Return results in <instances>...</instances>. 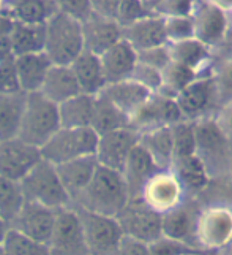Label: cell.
<instances>
[{
	"instance_id": "cell-54",
	"label": "cell",
	"mask_w": 232,
	"mask_h": 255,
	"mask_svg": "<svg viewBox=\"0 0 232 255\" xmlns=\"http://www.w3.org/2000/svg\"><path fill=\"white\" fill-rule=\"evenodd\" d=\"M209 2H212L213 5H217L220 8H223L225 11H231V8H232V0H209Z\"/></svg>"
},
{
	"instance_id": "cell-44",
	"label": "cell",
	"mask_w": 232,
	"mask_h": 255,
	"mask_svg": "<svg viewBox=\"0 0 232 255\" xmlns=\"http://www.w3.org/2000/svg\"><path fill=\"white\" fill-rule=\"evenodd\" d=\"M130 78L133 81L139 83L141 86H144L152 94H155L161 89V70H156L154 67L138 62Z\"/></svg>"
},
{
	"instance_id": "cell-13",
	"label": "cell",
	"mask_w": 232,
	"mask_h": 255,
	"mask_svg": "<svg viewBox=\"0 0 232 255\" xmlns=\"http://www.w3.org/2000/svg\"><path fill=\"white\" fill-rule=\"evenodd\" d=\"M196 241L201 251L225 249L232 241V209L213 206L202 211L198 221Z\"/></svg>"
},
{
	"instance_id": "cell-31",
	"label": "cell",
	"mask_w": 232,
	"mask_h": 255,
	"mask_svg": "<svg viewBox=\"0 0 232 255\" xmlns=\"http://www.w3.org/2000/svg\"><path fill=\"white\" fill-rule=\"evenodd\" d=\"M139 144L150 154L161 170H169L174 160L171 127H156L139 133Z\"/></svg>"
},
{
	"instance_id": "cell-22",
	"label": "cell",
	"mask_w": 232,
	"mask_h": 255,
	"mask_svg": "<svg viewBox=\"0 0 232 255\" xmlns=\"http://www.w3.org/2000/svg\"><path fill=\"white\" fill-rule=\"evenodd\" d=\"M169 170L177 178L185 197H196L210 186L212 176L198 154L174 159Z\"/></svg>"
},
{
	"instance_id": "cell-12",
	"label": "cell",
	"mask_w": 232,
	"mask_h": 255,
	"mask_svg": "<svg viewBox=\"0 0 232 255\" xmlns=\"http://www.w3.org/2000/svg\"><path fill=\"white\" fill-rule=\"evenodd\" d=\"M194 135H196V154L201 157L204 165L207 166L210 176L213 170L229 160L231 144L228 138L218 128L213 116L194 121Z\"/></svg>"
},
{
	"instance_id": "cell-59",
	"label": "cell",
	"mask_w": 232,
	"mask_h": 255,
	"mask_svg": "<svg viewBox=\"0 0 232 255\" xmlns=\"http://www.w3.org/2000/svg\"><path fill=\"white\" fill-rule=\"evenodd\" d=\"M185 255H205L202 251H193V252H188V254H185Z\"/></svg>"
},
{
	"instance_id": "cell-2",
	"label": "cell",
	"mask_w": 232,
	"mask_h": 255,
	"mask_svg": "<svg viewBox=\"0 0 232 255\" xmlns=\"http://www.w3.org/2000/svg\"><path fill=\"white\" fill-rule=\"evenodd\" d=\"M60 128L59 107L40 92L25 94L17 138L41 147Z\"/></svg>"
},
{
	"instance_id": "cell-50",
	"label": "cell",
	"mask_w": 232,
	"mask_h": 255,
	"mask_svg": "<svg viewBox=\"0 0 232 255\" xmlns=\"http://www.w3.org/2000/svg\"><path fill=\"white\" fill-rule=\"evenodd\" d=\"M112 255H149V249L147 244L128 238V236H123L117 249L112 252Z\"/></svg>"
},
{
	"instance_id": "cell-47",
	"label": "cell",
	"mask_w": 232,
	"mask_h": 255,
	"mask_svg": "<svg viewBox=\"0 0 232 255\" xmlns=\"http://www.w3.org/2000/svg\"><path fill=\"white\" fill-rule=\"evenodd\" d=\"M21 92L17 83L14 57H8L0 60V94H16Z\"/></svg>"
},
{
	"instance_id": "cell-7",
	"label": "cell",
	"mask_w": 232,
	"mask_h": 255,
	"mask_svg": "<svg viewBox=\"0 0 232 255\" xmlns=\"http://www.w3.org/2000/svg\"><path fill=\"white\" fill-rule=\"evenodd\" d=\"M175 103L182 113V118L186 121L194 122L213 116L220 107V99L212 73L199 75L191 81L182 92L177 94Z\"/></svg>"
},
{
	"instance_id": "cell-33",
	"label": "cell",
	"mask_w": 232,
	"mask_h": 255,
	"mask_svg": "<svg viewBox=\"0 0 232 255\" xmlns=\"http://www.w3.org/2000/svg\"><path fill=\"white\" fill-rule=\"evenodd\" d=\"M8 40H10L13 57L41 52L44 49V25H32L13 21Z\"/></svg>"
},
{
	"instance_id": "cell-40",
	"label": "cell",
	"mask_w": 232,
	"mask_h": 255,
	"mask_svg": "<svg viewBox=\"0 0 232 255\" xmlns=\"http://www.w3.org/2000/svg\"><path fill=\"white\" fill-rule=\"evenodd\" d=\"M164 32L167 43L183 41L194 38V27L191 16H177V17H163Z\"/></svg>"
},
{
	"instance_id": "cell-6",
	"label": "cell",
	"mask_w": 232,
	"mask_h": 255,
	"mask_svg": "<svg viewBox=\"0 0 232 255\" xmlns=\"http://www.w3.org/2000/svg\"><path fill=\"white\" fill-rule=\"evenodd\" d=\"M73 208L82 227L88 255H112L125 236L117 219L90 213L77 206Z\"/></svg>"
},
{
	"instance_id": "cell-9",
	"label": "cell",
	"mask_w": 232,
	"mask_h": 255,
	"mask_svg": "<svg viewBox=\"0 0 232 255\" xmlns=\"http://www.w3.org/2000/svg\"><path fill=\"white\" fill-rule=\"evenodd\" d=\"M49 255H88L82 227L73 206L56 211V221L46 243Z\"/></svg>"
},
{
	"instance_id": "cell-60",
	"label": "cell",
	"mask_w": 232,
	"mask_h": 255,
	"mask_svg": "<svg viewBox=\"0 0 232 255\" xmlns=\"http://www.w3.org/2000/svg\"><path fill=\"white\" fill-rule=\"evenodd\" d=\"M0 255H5L3 254V249H2V244H0Z\"/></svg>"
},
{
	"instance_id": "cell-30",
	"label": "cell",
	"mask_w": 232,
	"mask_h": 255,
	"mask_svg": "<svg viewBox=\"0 0 232 255\" xmlns=\"http://www.w3.org/2000/svg\"><path fill=\"white\" fill-rule=\"evenodd\" d=\"M56 13L54 0H8V16L14 22L44 25Z\"/></svg>"
},
{
	"instance_id": "cell-3",
	"label": "cell",
	"mask_w": 232,
	"mask_h": 255,
	"mask_svg": "<svg viewBox=\"0 0 232 255\" xmlns=\"http://www.w3.org/2000/svg\"><path fill=\"white\" fill-rule=\"evenodd\" d=\"M84 51L82 24L57 11L44 24V49L52 65H70Z\"/></svg>"
},
{
	"instance_id": "cell-16",
	"label": "cell",
	"mask_w": 232,
	"mask_h": 255,
	"mask_svg": "<svg viewBox=\"0 0 232 255\" xmlns=\"http://www.w3.org/2000/svg\"><path fill=\"white\" fill-rule=\"evenodd\" d=\"M41 160L40 147L11 138L0 143V176L19 182Z\"/></svg>"
},
{
	"instance_id": "cell-4",
	"label": "cell",
	"mask_w": 232,
	"mask_h": 255,
	"mask_svg": "<svg viewBox=\"0 0 232 255\" xmlns=\"http://www.w3.org/2000/svg\"><path fill=\"white\" fill-rule=\"evenodd\" d=\"M19 184L25 201H33L56 211L71 206V200L59 179L56 165L46 160L41 159Z\"/></svg>"
},
{
	"instance_id": "cell-27",
	"label": "cell",
	"mask_w": 232,
	"mask_h": 255,
	"mask_svg": "<svg viewBox=\"0 0 232 255\" xmlns=\"http://www.w3.org/2000/svg\"><path fill=\"white\" fill-rule=\"evenodd\" d=\"M38 92L56 105L82 94L70 65H51Z\"/></svg>"
},
{
	"instance_id": "cell-57",
	"label": "cell",
	"mask_w": 232,
	"mask_h": 255,
	"mask_svg": "<svg viewBox=\"0 0 232 255\" xmlns=\"http://www.w3.org/2000/svg\"><path fill=\"white\" fill-rule=\"evenodd\" d=\"M161 2V0H146V5H147V8H149V11L152 10V8H154L156 3H159Z\"/></svg>"
},
{
	"instance_id": "cell-24",
	"label": "cell",
	"mask_w": 232,
	"mask_h": 255,
	"mask_svg": "<svg viewBox=\"0 0 232 255\" xmlns=\"http://www.w3.org/2000/svg\"><path fill=\"white\" fill-rule=\"evenodd\" d=\"M171 62L191 68L198 75L212 73V49L196 38L167 43Z\"/></svg>"
},
{
	"instance_id": "cell-37",
	"label": "cell",
	"mask_w": 232,
	"mask_h": 255,
	"mask_svg": "<svg viewBox=\"0 0 232 255\" xmlns=\"http://www.w3.org/2000/svg\"><path fill=\"white\" fill-rule=\"evenodd\" d=\"M24 201L21 184L0 176V217L8 224V227L19 213Z\"/></svg>"
},
{
	"instance_id": "cell-28",
	"label": "cell",
	"mask_w": 232,
	"mask_h": 255,
	"mask_svg": "<svg viewBox=\"0 0 232 255\" xmlns=\"http://www.w3.org/2000/svg\"><path fill=\"white\" fill-rule=\"evenodd\" d=\"M100 94H103L114 107H117L123 114H127L128 118L139 107H142L152 95L150 91H147L146 87L141 86L139 83L133 81L131 78L119 81V83L106 84V87Z\"/></svg>"
},
{
	"instance_id": "cell-23",
	"label": "cell",
	"mask_w": 232,
	"mask_h": 255,
	"mask_svg": "<svg viewBox=\"0 0 232 255\" xmlns=\"http://www.w3.org/2000/svg\"><path fill=\"white\" fill-rule=\"evenodd\" d=\"M106 84L128 80L138 64V52L127 41L120 40L100 56Z\"/></svg>"
},
{
	"instance_id": "cell-18",
	"label": "cell",
	"mask_w": 232,
	"mask_h": 255,
	"mask_svg": "<svg viewBox=\"0 0 232 255\" xmlns=\"http://www.w3.org/2000/svg\"><path fill=\"white\" fill-rule=\"evenodd\" d=\"M185 198V193L171 170H159L147 181L142 189L141 200L152 209L164 214Z\"/></svg>"
},
{
	"instance_id": "cell-52",
	"label": "cell",
	"mask_w": 232,
	"mask_h": 255,
	"mask_svg": "<svg viewBox=\"0 0 232 255\" xmlns=\"http://www.w3.org/2000/svg\"><path fill=\"white\" fill-rule=\"evenodd\" d=\"M11 46H10V40L6 37H0V60L11 57Z\"/></svg>"
},
{
	"instance_id": "cell-56",
	"label": "cell",
	"mask_w": 232,
	"mask_h": 255,
	"mask_svg": "<svg viewBox=\"0 0 232 255\" xmlns=\"http://www.w3.org/2000/svg\"><path fill=\"white\" fill-rule=\"evenodd\" d=\"M0 16H8V0H0Z\"/></svg>"
},
{
	"instance_id": "cell-38",
	"label": "cell",
	"mask_w": 232,
	"mask_h": 255,
	"mask_svg": "<svg viewBox=\"0 0 232 255\" xmlns=\"http://www.w3.org/2000/svg\"><path fill=\"white\" fill-rule=\"evenodd\" d=\"M2 249L5 255H49L44 243L30 240L11 228H8L2 241Z\"/></svg>"
},
{
	"instance_id": "cell-41",
	"label": "cell",
	"mask_w": 232,
	"mask_h": 255,
	"mask_svg": "<svg viewBox=\"0 0 232 255\" xmlns=\"http://www.w3.org/2000/svg\"><path fill=\"white\" fill-rule=\"evenodd\" d=\"M147 14H150V11L144 0H122L114 19L123 29L127 25L142 19Z\"/></svg>"
},
{
	"instance_id": "cell-43",
	"label": "cell",
	"mask_w": 232,
	"mask_h": 255,
	"mask_svg": "<svg viewBox=\"0 0 232 255\" xmlns=\"http://www.w3.org/2000/svg\"><path fill=\"white\" fill-rule=\"evenodd\" d=\"M194 8V0H161L150 10L152 14L159 17H177L191 16Z\"/></svg>"
},
{
	"instance_id": "cell-17",
	"label": "cell",
	"mask_w": 232,
	"mask_h": 255,
	"mask_svg": "<svg viewBox=\"0 0 232 255\" xmlns=\"http://www.w3.org/2000/svg\"><path fill=\"white\" fill-rule=\"evenodd\" d=\"M56 221V209L33 201H24L22 208L10 222V228L30 240L46 244Z\"/></svg>"
},
{
	"instance_id": "cell-62",
	"label": "cell",
	"mask_w": 232,
	"mask_h": 255,
	"mask_svg": "<svg viewBox=\"0 0 232 255\" xmlns=\"http://www.w3.org/2000/svg\"><path fill=\"white\" fill-rule=\"evenodd\" d=\"M144 2H146V0H144Z\"/></svg>"
},
{
	"instance_id": "cell-45",
	"label": "cell",
	"mask_w": 232,
	"mask_h": 255,
	"mask_svg": "<svg viewBox=\"0 0 232 255\" xmlns=\"http://www.w3.org/2000/svg\"><path fill=\"white\" fill-rule=\"evenodd\" d=\"M212 76L215 81L220 103L232 99V59L226 60L220 68H213Z\"/></svg>"
},
{
	"instance_id": "cell-32",
	"label": "cell",
	"mask_w": 232,
	"mask_h": 255,
	"mask_svg": "<svg viewBox=\"0 0 232 255\" xmlns=\"http://www.w3.org/2000/svg\"><path fill=\"white\" fill-rule=\"evenodd\" d=\"M123 127H130V121L127 114H123L117 107H114L103 94L95 95L90 128L100 136L108 133V131H114Z\"/></svg>"
},
{
	"instance_id": "cell-48",
	"label": "cell",
	"mask_w": 232,
	"mask_h": 255,
	"mask_svg": "<svg viewBox=\"0 0 232 255\" xmlns=\"http://www.w3.org/2000/svg\"><path fill=\"white\" fill-rule=\"evenodd\" d=\"M138 62L144 64V65H149V67H154L156 70H163L169 62H171V57H169V51H167V45L139 51L138 52Z\"/></svg>"
},
{
	"instance_id": "cell-29",
	"label": "cell",
	"mask_w": 232,
	"mask_h": 255,
	"mask_svg": "<svg viewBox=\"0 0 232 255\" xmlns=\"http://www.w3.org/2000/svg\"><path fill=\"white\" fill-rule=\"evenodd\" d=\"M75 78L79 84V89L87 95H98L104 87L106 80L103 75V68L100 62V56L92 54L88 51H82L73 62L70 64Z\"/></svg>"
},
{
	"instance_id": "cell-46",
	"label": "cell",
	"mask_w": 232,
	"mask_h": 255,
	"mask_svg": "<svg viewBox=\"0 0 232 255\" xmlns=\"http://www.w3.org/2000/svg\"><path fill=\"white\" fill-rule=\"evenodd\" d=\"M57 11L64 13L79 22L85 21L92 14L90 0H54Z\"/></svg>"
},
{
	"instance_id": "cell-42",
	"label": "cell",
	"mask_w": 232,
	"mask_h": 255,
	"mask_svg": "<svg viewBox=\"0 0 232 255\" xmlns=\"http://www.w3.org/2000/svg\"><path fill=\"white\" fill-rule=\"evenodd\" d=\"M147 249H149V255H185L193 251H199L190 244L182 243L178 240L167 238L164 235H161L155 241L149 243Z\"/></svg>"
},
{
	"instance_id": "cell-5",
	"label": "cell",
	"mask_w": 232,
	"mask_h": 255,
	"mask_svg": "<svg viewBox=\"0 0 232 255\" xmlns=\"http://www.w3.org/2000/svg\"><path fill=\"white\" fill-rule=\"evenodd\" d=\"M98 144V135L90 127L67 128L60 127L46 143L41 151V159L52 165H60L81 157L95 155Z\"/></svg>"
},
{
	"instance_id": "cell-15",
	"label": "cell",
	"mask_w": 232,
	"mask_h": 255,
	"mask_svg": "<svg viewBox=\"0 0 232 255\" xmlns=\"http://www.w3.org/2000/svg\"><path fill=\"white\" fill-rule=\"evenodd\" d=\"M139 143V133L131 127H123L98 136L95 159L98 165L122 171L125 160Z\"/></svg>"
},
{
	"instance_id": "cell-35",
	"label": "cell",
	"mask_w": 232,
	"mask_h": 255,
	"mask_svg": "<svg viewBox=\"0 0 232 255\" xmlns=\"http://www.w3.org/2000/svg\"><path fill=\"white\" fill-rule=\"evenodd\" d=\"M24 99V92L0 94V143L17 136Z\"/></svg>"
},
{
	"instance_id": "cell-49",
	"label": "cell",
	"mask_w": 232,
	"mask_h": 255,
	"mask_svg": "<svg viewBox=\"0 0 232 255\" xmlns=\"http://www.w3.org/2000/svg\"><path fill=\"white\" fill-rule=\"evenodd\" d=\"M213 121L217 122L218 128L223 135L228 138L229 144L232 146V99L220 103L217 111L213 113Z\"/></svg>"
},
{
	"instance_id": "cell-1",
	"label": "cell",
	"mask_w": 232,
	"mask_h": 255,
	"mask_svg": "<svg viewBox=\"0 0 232 255\" xmlns=\"http://www.w3.org/2000/svg\"><path fill=\"white\" fill-rule=\"evenodd\" d=\"M128 200V189L122 178V173L98 165L90 182L79 193L71 206L82 208L96 214L117 217Z\"/></svg>"
},
{
	"instance_id": "cell-21",
	"label": "cell",
	"mask_w": 232,
	"mask_h": 255,
	"mask_svg": "<svg viewBox=\"0 0 232 255\" xmlns=\"http://www.w3.org/2000/svg\"><path fill=\"white\" fill-rule=\"evenodd\" d=\"M159 170L161 168L155 163L150 154L139 143L133 147V151L130 152L128 159L125 160L123 168L120 171L125 184H127L130 200L141 198L142 189H144L147 181Z\"/></svg>"
},
{
	"instance_id": "cell-11",
	"label": "cell",
	"mask_w": 232,
	"mask_h": 255,
	"mask_svg": "<svg viewBox=\"0 0 232 255\" xmlns=\"http://www.w3.org/2000/svg\"><path fill=\"white\" fill-rule=\"evenodd\" d=\"M128 121L131 128H135L138 133H142V131L156 127H171L175 122L183 121V118L175 99L155 92L149 97L142 107L131 114Z\"/></svg>"
},
{
	"instance_id": "cell-58",
	"label": "cell",
	"mask_w": 232,
	"mask_h": 255,
	"mask_svg": "<svg viewBox=\"0 0 232 255\" xmlns=\"http://www.w3.org/2000/svg\"><path fill=\"white\" fill-rule=\"evenodd\" d=\"M225 251H226V255H232V241L226 246Z\"/></svg>"
},
{
	"instance_id": "cell-14",
	"label": "cell",
	"mask_w": 232,
	"mask_h": 255,
	"mask_svg": "<svg viewBox=\"0 0 232 255\" xmlns=\"http://www.w3.org/2000/svg\"><path fill=\"white\" fill-rule=\"evenodd\" d=\"M201 213L202 209L199 208L198 201L193 200V197H185L177 206L161 214L163 235L199 249L196 241V230H198Z\"/></svg>"
},
{
	"instance_id": "cell-51",
	"label": "cell",
	"mask_w": 232,
	"mask_h": 255,
	"mask_svg": "<svg viewBox=\"0 0 232 255\" xmlns=\"http://www.w3.org/2000/svg\"><path fill=\"white\" fill-rule=\"evenodd\" d=\"M122 0H90L92 14L114 19Z\"/></svg>"
},
{
	"instance_id": "cell-19",
	"label": "cell",
	"mask_w": 232,
	"mask_h": 255,
	"mask_svg": "<svg viewBox=\"0 0 232 255\" xmlns=\"http://www.w3.org/2000/svg\"><path fill=\"white\" fill-rule=\"evenodd\" d=\"M82 24L84 49L92 54L101 56L104 51L122 40V27L115 19L90 14Z\"/></svg>"
},
{
	"instance_id": "cell-53",
	"label": "cell",
	"mask_w": 232,
	"mask_h": 255,
	"mask_svg": "<svg viewBox=\"0 0 232 255\" xmlns=\"http://www.w3.org/2000/svg\"><path fill=\"white\" fill-rule=\"evenodd\" d=\"M13 21L8 16H0V37H6L11 30Z\"/></svg>"
},
{
	"instance_id": "cell-55",
	"label": "cell",
	"mask_w": 232,
	"mask_h": 255,
	"mask_svg": "<svg viewBox=\"0 0 232 255\" xmlns=\"http://www.w3.org/2000/svg\"><path fill=\"white\" fill-rule=\"evenodd\" d=\"M8 224L3 221L2 217H0V244H2V241H3V238H5V235H6V232H8Z\"/></svg>"
},
{
	"instance_id": "cell-36",
	"label": "cell",
	"mask_w": 232,
	"mask_h": 255,
	"mask_svg": "<svg viewBox=\"0 0 232 255\" xmlns=\"http://www.w3.org/2000/svg\"><path fill=\"white\" fill-rule=\"evenodd\" d=\"M198 76L199 75L193 72V70L188 67H183L175 62H169L161 70V89L158 92L175 99L177 94L182 92L185 87L191 81H194Z\"/></svg>"
},
{
	"instance_id": "cell-61",
	"label": "cell",
	"mask_w": 232,
	"mask_h": 255,
	"mask_svg": "<svg viewBox=\"0 0 232 255\" xmlns=\"http://www.w3.org/2000/svg\"><path fill=\"white\" fill-rule=\"evenodd\" d=\"M229 13H231V14H232V8H231V11H229Z\"/></svg>"
},
{
	"instance_id": "cell-8",
	"label": "cell",
	"mask_w": 232,
	"mask_h": 255,
	"mask_svg": "<svg viewBox=\"0 0 232 255\" xmlns=\"http://www.w3.org/2000/svg\"><path fill=\"white\" fill-rule=\"evenodd\" d=\"M125 236L149 244L163 235L161 214L152 209L141 198L128 200V203L115 217Z\"/></svg>"
},
{
	"instance_id": "cell-34",
	"label": "cell",
	"mask_w": 232,
	"mask_h": 255,
	"mask_svg": "<svg viewBox=\"0 0 232 255\" xmlns=\"http://www.w3.org/2000/svg\"><path fill=\"white\" fill-rule=\"evenodd\" d=\"M59 107L60 127L76 128V127H90L92 111H93V95L79 94L76 97L65 100Z\"/></svg>"
},
{
	"instance_id": "cell-26",
	"label": "cell",
	"mask_w": 232,
	"mask_h": 255,
	"mask_svg": "<svg viewBox=\"0 0 232 255\" xmlns=\"http://www.w3.org/2000/svg\"><path fill=\"white\" fill-rule=\"evenodd\" d=\"M51 65H52L51 60L43 51L33 52V54L16 56L14 68H16V76L21 92L24 94L38 92Z\"/></svg>"
},
{
	"instance_id": "cell-39",
	"label": "cell",
	"mask_w": 232,
	"mask_h": 255,
	"mask_svg": "<svg viewBox=\"0 0 232 255\" xmlns=\"http://www.w3.org/2000/svg\"><path fill=\"white\" fill-rule=\"evenodd\" d=\"M172 144H174V159L196 154V135L193 121H178L171 126Z\"/></svg>"
},
{
	"instance_id": "cell-25",
	"label": "cell",
	"mask_w": 232,
	"mask_h": 255,
	"mask_svg": "<svg viewBox=\"0 0 232 255\" xmlns=\"http://www.w3.org/2000/svg\"><path fill=\"white\" fill-rule=\"evenodd\" d=\"M96 168H98V162L95 159V155L81 157V159L56 165L59 179L65 192L68 193L71 203L85 189L87 184L90 182Z\"/></svg>"
},
{
	"instance_id": "cell-10",
	"label": "cell",
	"mask_w": 232,
	"mask_h": 255,
	"mask_svg": "<svg viewBox=\"0 0 232 255\" xmlns=\"http://www.w3.org/2000/svg\"><path fill=\"white\" fill-rule=\"evenodd\" d=\"M194 38L213 49L226 40L229 32V13L209 0H194L191 13Z\"/></svg>"
},
{
	"instance_id": "cell-20",
	"label": "cell",
	"mask_w": 232,
	"mask_h": 255,
	"mask_svg": "<svg viewBox=\"0 0 232 255\" xmlns=\"http://www.w3.org/2000/svg\"><path fill=\"white\" fill-rule=\"evenodd\" d=\"M122 40H125L136 52L167 45L164 19L156 14H147L142 19L122 29Z\"/></svg>"
}]
</instances>
